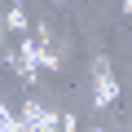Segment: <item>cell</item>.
<instances>
[{
    "mask_svg": "<svg viewBox=\"0 0 132 132\" xmlns=\"http://www.w3.org/2000/svg\"><path fill=\"white\" fill-rule=\"evenodd\" d=\"M5 27H9V31H31L27 9H22V5H9V9H5Z\"/></svg>",
    "mask_w": 132,
    "mask_h": 132,
    "instance_id": "cell-3",
    "label": "cell"
},
{
    "mask_svg": "<svg viewBox=\"0 0 132 132\" xmlns=\"http://www.w3.org/2000/svg\"><path fill=\"white\" fill-rule=\"evenodd\" d=\"M18 123H22V132H57V128H62V114H57L48 101H35V97H27V106H22Z\"/></svg>",
    "mask_w": 132,
    "mask_h": 132,
    "instance_id": "cell-1",
    "label": "cell"
},
{
    "mask_svg": "<svg viewBox=\"0 0 132 132\" xmlns=\"http://www.w3.org/2000/svg\"><path fill=\"white\" fill-rule=\"evenodd\" d=\"M62 66V57L53 53V48H44V44H35V71H57Z\"/></svg>",
    "mask_w": 132,
    "mask_h": 132,
    "instance_id": "cell-4",
    "label": "cell"
},
{
    "mask_svg": "<svg viewBox=\"0 0 132 132\" xmlns=\"http://www.w3.org/2000/svg\"><path fill=\"white\" fill-rule=\"evenodd\" d=\"M0 35H5V27H0Z\"/></svg>",
    "mask_w": 132,
    "mask_h": 132,
    "instance_id": "cell-6",
    "label": "cell"
},
{
    "mask_svg": "<svg viewBox=\"0 0 132 132\" xmlns=\"http://www.w3.org/2000/svg\"><path fill=\"white\" fill-rule=\"evenodd\" d=\"M114 101H119L114 66H110L106 57H97V62H93V106H97V110H106V106H114Z\"/></svg>",
    "mask_w": 132,
    "mask_h": 132,
    "instance_id": "cell-2",
    "label": "cell"
},
{
    "mask_svg": "<svg viewBox=\"0 0 132 132\" xmlns=\"http://www.w3.org/2000/svg\"><path fill=\"white\" fill-rule=\"evenodd\" d=\"M0 132H22V123H18V114L0 101Z\"/></svg>",
    "mask_w": 132,
    "mask_h": 132,
    "instance_id": "cell-5",
    "label": "cell"
},
{
    "mask_svg": "<svg viewBox=\"0 0 132 132\" xmlns=\"http://www.w3.org/2000/svg\"><path fill=\"white\" fill-rule=\"evenodd\" d=\"M97 132H101V128H97Z\"/></svg>",
    "mask_w": 132,
    "mask_h": 132,
    "instance_id": "cell-7",
    "label": "cell"
}]
</instances>
